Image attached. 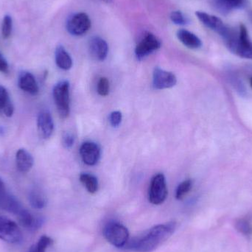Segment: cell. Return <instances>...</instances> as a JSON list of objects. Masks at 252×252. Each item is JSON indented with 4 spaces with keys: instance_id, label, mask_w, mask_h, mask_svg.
<instances>
[{
    "instance_id": "obj_22",
    "label": "cell",
    "mask_w": 252,
    "mask_h": 252,
    "mask_svg": "<svg viewBox=\"0 0 252 252\" xmlns=\"http://www.w3.org/2000/svg\"><path fill=\"white\" fill-rule=\"evenodd\" d=\"M80 181L90 193L94 194L98 189V181L97 178L90 173H82Z\"/></svg>"
},
{
    "instance_id": "obj_27",
    "label": "cell",
    "mask_w": 252,
    "mask_h": 252,
    "mask_svg": "<svg viewBox=\"0 0 252 252\" xmlns=\"http://www.w3.org/2000/svg\"><path fill=\"white\" fill-rule=\"evenodd\" d=\"M109 90H110V84H109V80L106 78H100L98 84H97V93L100 96H107L109 94Z\"/></svg>"
},
{
    "instance_id": "obj_30",
    "label": "cell",
    "mask_w": 252,
    "mask_h": 252,
    "mask_svg": "<svg viewBox=\"0 0 252 252\" xmlns=\"http://www.w3.org/2000/svg\"><path fill=\"white\" fill-rule=\"evenodd\" d=\"M122 113L119 111L112 112L110 117H109L111 125L115 127H118L122 122Z\"/></svg>"
},
{
    "instance_id": "obj_12",
    "label": "cell",
    "mask_w": 252,
    "mask_h": 252,
    "mask_svg": "<svg viewBox=\"0 0 252 252\" xmlns=\"http://www.w3.org/2000/svg\"><path fill=\"white\" fill-rule=\"evenodd\" d=\"M80 154L86 164L95 165L100 158V148L94 142H84L80 148Z\"/></svg>"
},
{
    "instance_id": "obj_23",
    "label": "cell",
    "mask_w": 252,
    "mask_h": 252,
    "mask_svg": "<svg viewBox=\"0 0 252 252\" xmlns=\"http://www.w3.org/2000/svg\"><path fill=\"white\" fill-rule=\"evenodd\" d=\"M53 241L51 238L43 235L38 240L36 244L31 247L28 252H46V250L53 244Z\"/></svg>"
},
{
    "instance_id": "obj_29",
    "label": "cell",
    "mask_w": 252,
    "mask_h": 252,
    "mask_svg": "<svg viewBox=\"0 0 252 252\" xmlns=\"http://www.w3.org/2000/svg\"><path fill=\"white\" fill-rule=\"evenodd\" d=\"M75 142V136L70 132H66L62 136V145L66 149H69L73 146Z\"/></svg>"
},
{
    "instance_id": "obj_28",
    "label": "cell",
    "mask_w": 252,
    "mask_h": 252,
    "mask_svg": "<svg viewBox=\"0 0 252 252\" xmlns=\"http://www.w3.org/2000/svg\"><path fill=\"white\" fill-rule=\"evenodd\" d=\"M170 19L172 22L176 25H184L188 23V19L184 16L183 13L181 11H174L170 15Z\"/></svg>"
},
{
    "instance_id": "obj_9",
    "label": "cell",
    "mask_w": 252,
    "mask_h": 252,
    "mask_svg": "<svg viewBox=\"0 0 252 252\" xmlns=\"http://www.w3.org/2000/svg\"><path fill=\"white\" fill-rule=\"evenodd\" d=\"M91 28V20L88 15L84 13H77L69 19L66 28L69 33L73 35H81L86 33Z\"/></svg>"
},
{
    "instance_id": "obj_5",
    "label": "cell",
    "mask_w": 252,
    "mask_h": 252,
    "mask_svg": "<svg viewBox=\"0 0 252 252\" xmlns=\"http://www.w3.org/2000/svg\"><path fill=\"white\" fill-rule=\"evenodd\" d=\"M0 239L8 244H17L22 242L23 235L14 221L0 216Z\"/></svg>"
},
{
    "instance_id": "obj_21",
    "label": "cell",
    "mask_w": 252,
    "mask_h": 252,
    "mask_svg": "<svg viewBox=\"0 0 252 252\" xmlns=\"http://www.w3.org/2000/svg\"><path fill=\"white\" fill-rule=\"evenodd\" d=\"M28 200H29L31 205L37 210L44 208L47 204L45 195L40 189H36V188L32 189L29 192Z\"/></svg>"
},
{
    "instance_id": "obj_7",
    "label": "cell",
    "mask_w": 252,
    "mask_h": 252,
    "mask_svg": "<svg viewBox=\"0 0 252 252\" xmlns=\"http://www.w3.org/2000/svg\"><path fill=\"white\" fill-rule=\"evenodd\" d=\"M0 208L19 217L25 210L19 201L6 189L0 179Z\"/></svg>"
},
{
    "instance_id": "obj_18",
    "label": "cell",
    "mask_w": 252,
    "mask_h": 252,
    "mask_svg": "<svg viewBox=\"0 0 252 252\" xmlns=\"http://www.w3.org/2000/svg\"><path fill=\"white\" fill-rule=\"evenodd\" d=\"M14 113V106L10 100L7 90L0 84V115L11 118Z\"/></svg>"
},
{
    "instance_id": "obj_17",
    "label": "cell",
    "mask_w": 252,
    "mask_h": 252,
    "mask_svg": "<svg viewBox=\"0 0 252 252\" xmlns=\"http://www.w3.org/2000/svg\"><path fill=\"white\" fill-rule=\"evenodd\" d=\"M177 37L179 41L188 48L195 50L202 46L201 40L193 32L187 30H179L177 32Z\"/></svg>"
},
{
    "instance_id": "obj_1",
    "label": "cell",
    "mask_w": 252,
    "mask_h": 252,
    "mask_svg": "<svg viewBox=\"0 0 252 252\" xmlns=\"http://www.w3.org/2000/svg\"><path fill=\"white\" fill-rule=\"evenodd\" d=\"M176 229L175 222L158 224L150 229L144 235L133 238L126 247L138 252H151L158 248L172 236Z\"/></svg>"
},
{
    "instance_id": "obj_24",
    "label": "cell",
    "mask_w": 252,
    "mask_h": 252,
    "mask_svg": "<svg viewBox=\"0 0 252 252\" xmlns=\"http://www.w3.org/2000/svg\"><path fill=\"white\" fill-rule=\"evenodd\" d=\"M235 228L240 233L249 236L252 235V225L250 220L247 219H240L235 221Z\"/></svg>"
},
{
    "instance_id": "obj_32",
    "label": "cell",
    "mask_w": 252,
    "mask_h": 252,
    "mask_svg": "<svg viewBox=\"0 0 252 252\" xmlns=\"http://www.w3.org/2000/svg\"><path fill=\"white\" fill-rule=\"evenodd\" d=\"M103 1H106V2H110L111 1H112V0H103Z\"/></svg>"
},
{
    "instance_id": "obj_3",
    "label": "cell",
    "mask_w": 252,
    "mask_h": 252,
    "mask_svg": "<svg viewBox=\"0 0 252 252\" xmlns=\"http://www.w3.org/2000/svg\"><path fill=\"white\" fill-rule=\"evenodd\" d=\"M69 83L67 81H62L58 83L53 89V98L57 108L59 116L62 119H66L70 112V94Z\"/></svg>"
},
{
    "instance_id": "obj_11",
    "label": "cell",
    "mask_w": 252,
    "mask_h": 252,
    "mask_svg": "<svg viewBox=\"0 0 252 252\" xmlns=\"http://www.w3.org/2000/svg\"><path fill=\"white\" fill-rule=\"evenodd\" d=\"M177 82L176 75L173 72L155 68L153 74V84L157 90H164L174 87Z\"/></svg>"
},
{
    "instance_id": "obj_14",
    "label": "cell",
    "mask_w": 252,
    "mask_h": 252,
    "mask_svg": "<svg viewBox=\"0 0 252 252\" xmlns=\"http://www.w3.org/2000/svg\"><path fill=\"white\" fill-rule=\"evenodd\" d=\"M38 133L42 139H47L54 131V122L50 112L42 111L40 112L37 119Z\"/></svg>"
},
{
    "instance_id": "obj_6",
    "label": "cell",
    "mask_w": 252,
    "mask_h": 252,
    "mask_svg": "<svg viewBox=\"0 0 252 252\" xmlns=\"http://www.w3.org/2000/svg\"><path fill=\"white\" fill-rule=\"evenodd\" d=\"M167 196V188L165 177L162 173H158L151 180L148 193L149 201L154 205H160L165 201Z\"/></svg>"
},
{
    "instance_id": "obj_8",
    "label": "cell",
    "mask_w": 252,
    "mask_h": 252,
    "mask_svg": "<svg viewBox=\"0 0 252 252\" xmlns=\"http://www.w3.org/2000/svg\"><path fill=\"white\" fill-rule=\"evenodd\" d=\"M161 47V41L154 34L148 32L138 43L135 49V54L139 59H143L151 55Z\"/></svg>"
},
{
    "instance_id": "obj_4",
    "label": "cell",
    "mask_w": 252,
    "mask_h": 252,
    "mask_svg": "<svg viewBox=\"0 0 252 252\" xmlns=\"http://www.w3.org/2000/svg\"><path fill=\"white\" fill-rule=\"evenodd\" d=\"M103 235L106 241L117 248H124L128 242V230L118 222L108 223L103 229Z\"/></svg>"
},
{
    "instance_id": "obj_26",
    "label": "cell",
    "mask_w": 252,
    "mask_h": 252,
    "mask_svg": "<svg viewBox=\"0 0 252 252\" xmlns=\"http://www.w3.org/2000/svg\"><path fill=\"white\" fill-rule=\"evenodd\" d=\"M12 25H13V21L12 18L9 15L4 16L3 19L2 26H1V34L3 38L7 39L11 35Z\"/></svg>"
},
{
    "instance_id": "obj_10",
    "label": "cell",
    "mask_w": 252,
    "mask_h": 252,
    "mask_svg": "<svg viewBox=\"0 0 252 252\" xmlns=\"http://www.w3.org/2000/svg\"><path fill=\"white\" fill-rule=\"evenodd\" d=\"M198 20L209 29L215 31L216 33L223 37L229 30V27L225 25L224 22L214 15L203 11H197L195 13Z\"/></svg>"
},
{
    "instance_id": "obj_2",
    "label": "cell",
    "mask_w": 252,
    "mask_h": 252,
    "mask_svg": "<svg viewBox=\"0 0 252 252\" xmlns=\"http://www.w3.org/2000/svg\"><path fill=\"white\" fill-rule=\"evenodd\" d=\"M226 47L233 54L243 59L252 60V41L248 30L244 24L238 29L229 27L227 32L223 37Z\"/></svg>"
},
{
    "instance_id": "obj_25",
    "label": "cell",
    "mask_w": 252,
    "mask_h": 252,
    "mask_svg": "<svg viewBox=\"0 0 252 252\" xmlns=\"http://www.w3.org/2000/svg\"><path fill=\"white\" fill-rule=\"evenodd\" d=\"M192 182L190 179L184 181L178 186L176 192V198L177 200H182L186 196L187 194L192 189Z\"/></svg>"
},
{
    "instance_id": "obj_31",
    "label": "cell",
    "mask_w": 252,
    "mask_h": 252,
    "mask_svg": "<svg viewBox=\"0 0 252 252\" xmlns=\"http://www.w3.org/2000/svg\"><path fill=\"white\" fill-rule=\"evenodd\" d=\"M9 72V65L4 56L0 53V72L7 74Z\"/></svg>"
},
{
    "instance_id": "obj_19",
    "label": "cell",
    "mask_w": 252,
    "mask_h": 252,
    "mask_svg": "<svg viewBox=\"0 0 252 252\" xmlns=\"http://www.w3.org/2000/svg\"><path fill=\"white\" fill-rule=\"evenodd\" d=\"M56 63L60 69L69 70L72 66V60L63 46H59L56 50Z\"/></svg>"
},
{
    "instance_id": "obj_13",
    "label": "cell",
    "mask_w": 252,
    "mask_h": 252,
    "mask_svg": "<svg viewBox=\"0 0 252 252\" xmlns=\"http://www.w3.org/2000/svg\"><path fill=\"white\" fill-rule=\"evenodd\" d=\"M89 50L94 60L102 62L107 57L109 47L104 39L100 37L94 36L90 40Z\"/></svg>"
},
{
    "instance_id": "obj_20",
    "label": "cell",
    "mask_w": 252,
    "mask_h": 252,
    "mask_svg": "<svg viewBox=\"0 0 252 252\" xmlns=\"http://www.w3.org/2000/svg\"><path fill=\"white\" fill-rule=\"evenodd\" d=\"M218 8L223 13L236 9L244 8L247 6L248 0H213Z\"/></svg>"
},
{
    "instance_id": "obj_33",
    "label": "cell",
    "mask_w": 252,
    "mask_h": 252,
    "mask_svg": "<svg viewBox=\"0 0 252 252\" xmlns=\"http://www.w3.org/2000/svg\"><path fill=\"white\" fill-rule=\"evenodd\" d=\"M250 84H251V87H252V78H251V80H250Z\"/></svg>"
},
{
    "instance_id": "obj_15",
    "label": "cell",
    "mask_w": 252,
    "mask_h": 252,
    "mask_svg": "<svg viewBox=\"0 0 252 252\" xmlns=\"http://www.w3.org/2000/svg\"><path fill=\"white\" fill-rule=\"evenodd\" d=\"M18 86L22 91L31 95H36L39 91V87L35 77L28 71H22L19 73Z\"/></svg>"
},
{
    "instance_id": "obj_16",
    "label": "cell",
    "mask_w": 252,
    "mask_h": 252,
    "mask_svg": "<svg viewBox=\"0 0 252 252\" xmlns=\"http://www.w3.org/2000/svg\"><path fill=\"white\" fill-rule=\"evenodd\" d=\"M33 164V157L27 150L20 148L16 151V167L20 173H27L31 171Z\"/></svg>"
}]
</instances>
